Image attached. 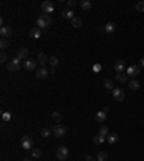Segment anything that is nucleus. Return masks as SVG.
I'll return each mask as SVG.
<instances>
[{"label": "nucleus", "instance_id": "nucleus-1", "mask_svg": "<svg viewBox=\"0 0 144 161\" xmlns=\"http://www.w3.org/2000/svg\"><path fill=\"white\" fill-rule=\"evenodd\" d=\"M36 25H37V27L42 30V29H48L51 25H52V19L49 15H40L37 20H36Z\"/></svg>", "mask_w": 144, "mask_h": 161}, {"label": "nucleus", "instance_id": "nucleus-2", "mask_svg": "<svg viewBox=\"0 0 144 161\" xmlns=\"http://www.w3.org/2000/svg\"><path fill=\"white\" fill-rule=\"evenodd\" d=\"M68 155H69V151H68L66 147L61 145V147L56 150V158H58L59 161H65L66 158H68Z\"/></svg>", "mask_w": 144, "mask_h": 161}, {"label": "nucleus", "instance_id": "nucleus-3", "mask_svg": "<svg viewBox=\"0 0 144 161\" xmlns=\"http://www.w3.org/2000/svg\"><path fill=\"white\" fill-rule=\"evenodd\" d=\"M51 129H52V134H54L56 138H61V137H64V135L66 134V128H65V127H62L61 124L54 125Z\"/></svg>", "mask_w": 144, "mask_h": 161}, {"label": "nucleus", "instance_id": "nucleus-4", "mask_svg": "<svg viewBox=\"0 0 144 161\" xmlns=\"http://www.w3.org/2000/svg\"><path fill=\"white\" fill-rule=\"evenodd\" d=\"M7 69L10 72L19 71V69H20V58H13V59H10L9 63H7Z\"/></svg>", "mask_w": 144, "mask_h": 161}, {"label": "nucleus", "instance_id": "nucleus-5", "mask_svg": "<svg viewBox=\"0 0 144 161\" xmlns=\"http://www.w3.org/2000/svg\"><path fill=\"white\" fill-rule=\"evenodd\" d=\"M54 10H55L54 3L51 0H46V1L42 3V12H43V15H51Z\"/></svg>", "mask_w": 144, "mask_h": 161}, {"label": "nucleus", "instance_id": "nucleus-6", "mask_svg": "<svg viewBox=\"0 0 144 161\" xmlns=\"http://www.w3.org/2000/svg\"><path fill=\"white\" fill-rule=\"evenodd\" d=\"M112 96H114V99H115V101L121 102V101H124L126 94H124V91L121 89V88H114V89H112Z\"/></svg>", "mask_w": 144, "mask_h": 161}, {"label": "nucleus", "instance_id": "nucleus-7", "mask_svg": "<svg viewBox=\"0 0 144 161\" xmlns=\"http://www.w3.org/2000/svg\"><path fill=\"white\" fill-rule=\"evenodd\" d=\"M20 145H22V148L26 150V151L32 150V138H30L29 135H25V137L22 138V141H20Z\"/></svg>", "mask_w": 144, "mask_h": 161}, {"label": "nucleus", "instance_id": "nucleus-8", "mask_svg": "<svg viewBox=\"0 0 144 161\" xmlns=\"http://www.w3.org/2000/svg\"><path fill=\"white\" fill-rule=\"evenodd\" d=\"M48 62H49V60H48V56L43 53V52L37 53V65H40V68H45Z\"/></svg>", "mask_w": 144, "mask_h": 161}, {"label": "nucleus", "instance_id": "nucleus-9", "mask_svg": "<svg viewBox=\"0 0 144 161\" xmlns=\"http://www.w3.org/2000/svg\"><path fill=\"white\" fill-rule=\"evenodd\" d=\"M25 69L26 71H35L36 66H37V60H33V59H28L26 62H25Z\"/></svg>", "mask_w": 144, "mask_h": 161}, {"label": "nucleus", "instance_id": "nucleus-10", "mask_svg": "<svg viewBox=\"0 0 144 161\" xmlns=\"http://www.w3.org/2000/svg\"><path fill=\"white\" fill-rule=\"evenodd\" d=\"M49 75V71L46 68H40V69H36V78L37 79H46Z\"/></svg>", "mask_w": 144, "mask_h": 161}, {"label": "nucleus", "instance_id": "nucleus-11", "mask_svg": "<svg viewBox=\"0 0 144 161\" xmlns=\"http://www.w3.org/2000/svg\"><path fill=\"white\" fill-rule=\"evenodd\" d=\"M0 35L6 39V37H10V36L13 35V30H12V27H9V26H1V29H0Z\"/></svg>", "mask_w": 144, "mask_h": 161}, {"label": "nucleus", "instance_id": "nucleus-12", "mask_svg": "<svg viewBox=\"0 0 144 161\" xmlns=\"http://www.w3.org/2000/svg\"><path fill=\"white\" fill-rule=\"evenodd\" d=\"M138 73H140V68H138L137 65H133V66H130V68L127 69V75H128V76H133V78H136Z\"/></svg>", "mask_w": 144, "mask_h": 161}, {"label": "nucleus", "instance_id": "nucleus-13", "mask_svg": "<svg viewBox=\"0 0 144 161\" xmlns=\"http://www.w3.org/2000/svg\"><path fill=\"white\" fill-rule=\"evenodd\" d=\"M61 15H62V18H64V19H68V20L75 19V13H73V10H72V9H64Z\"/></svg>", "mask_w": 144, "mask_h": 161}, {"label": "nucleus", "instance_id": "nucleus-14", "mask_svg": "<svg viewBox=\"0 0 144 161\" xmlns=\"http://www.w3.org/2000/svg\"><path fill=\"white\" fill-rule=\"evenodd\" d=\"M114 69L117 73H123L124 69H126V63H124V60H118V62H115V65H114Z\"/></svg>", "mask_w": 144, "mask_h": 161}, {"label": "nucleus", "instance_id": "nucleus-15", "mask_svg": "<svg viewBox=\"0 0 144 161\" xmlns=\"http://www.w3.org/2000/svg\"><path fill=\"white\" fill-rule=\"evenodd\" d=\"M40 35H42V30H40L39 27H32L30 32H29V36H30L32 39H39Z\"/></svg>", "mask_w": 144, "mask_h": 161}, {"label": "nucleus", "instance_id": "nucleus-16", "mask_svg": "<svg viewBox=\"0 0 144 161\" xmlns=\"http://www.w3.org/2000/svg\"><path fill=\"white\" fill-rule=\"evenodd\" d=\"M115 81H118L120 84H127V82H130L127 73H117V75H115Z\"/></svg>", "mask_w": 144, "mask_h": 161}, {"label": "nucleus", "instance_id": "nucleus-17", "mask_svg": "<svg viewBox=\"0 0 144 161\" xmlns=\"http://www.w3.org/2000/svg\"><path fill=\"white\" fill-rule=\"evenodd\" d=\"M104 32H105V33H114V32H115V23L108 22L107 25L104 26Z\"/></svg>", "mask_w": 144, "mask_h": 161}, {"label": "nucleus", "instance_id": "nucleus-18", "mask_svg": "<svg viewBox=\"0 0 144 161\" xmlns=\"http://www.w3.org/2000/svg\"><path fill=\"white\" fill-rule=\"evenodd\" d=\"M95 120H97L98 122H104V121L107 120V112H104V111L97 112V114H95Z\"/></svg>", "mask_w": 144, "mask_h": 161}, {"label": "nucleus", "instance_id": "nucleus-19", "mask_svg": "<svg viewBox=\"0 0 144 161\" xmlns=\"http://www.w3.org/2000/svg\"><path fill=\"white\" fill-rule=\"evenodd\" d=\"M79 6H81L82 10H90L91 7H92V3H91L90 0H81L79 1Z\"/></svg>", "mask_w": 144, "mask_h": 161}, {"label": "nucleus", "instance_id": "nucleus-20", "mask_svg": "<svg viewBox=\"0 0 144 161\" xmlns=\"http://www.w3.org/2000/svg\"><path fill=\"white\" fill-rule=\"evenodd\" d=\"M128 86H130L131 91H138L140 89V82H138L137 79H133V81L128 82Z\"/></svg>", "mask_w": 144, "mask_h": 161}, {"label": "nucleus", "instance_id": "nucleus-21", "mask_svg": "<svg viewBox=\"0 0 144 161\" xmlns=\"http://www.w3.org/2000/svg\"><path fill=\"white\" fill-rule=\"evenodd\" d=\"M29 56V49L28 48H20L18 51V58L23 59V58H28Z\"/></svg>", "mask_w": 144, "mask_h": 161}, {"label": "nucleus", "instance_id": "nucleus-22", "mask_svg": "<svg viewBox=\"0 0 144 161\" xmlns=\"http://www.w3.org/2000/svg\"><path fill=\"white\" fill-rule=\"evenodd\" d=\"M92 141H94V144H97V145H100V144H102L104 141H105V137H102V135H100V134H97L94 138H92Z\"/></svg>", "mask_w": 144, "mask_h": 161}, {"label": "nucleus", "instance_id": "nucleus-23", "mask_svg": "<svg viewBox=\"0 0 144 161\" xmlns=\"http://www.w3.org/2000/svg\"><path fill=\"white\" fill-rule=\"evenodd\" d=\"M118 140H120V138H118V135H117V134H109V135L107 137V141H108L109 144L118 143Z\"/></svg>", "mask_w": 144, "mask_h": 161}, {"label": "nucleus", "instance_id": "nucleus-24", "mask_svg": "<svg viewBox=\"0 0 144 161\" xmlns=\"http://www.w3.org/2000/svg\"><path fill=\"white\" fill-rule=\"evenodd\" d=\"M49 65H51L52 69H56V66L59 65V59H58L56 56H52V58L49 59Z\"/></svg>", "mask_w": 144, "mask_h": 161}, {"label": "nucleus", "instance_id": "nucleus-25", "mask_svg": "<svg viewBox=\"0 0 144 161\" xmlns=\"http://www.w3.org/2000/svg\"><path fill=\"white\" fill-rule=\"evenodd\" d=\"M108 160V154L105 151H100L97 155V161H107Z\"/></svg>", "mask_w": 144, "mask_h": 161}, {"label": "nucleus", "instance_id": "nucleus-26", "mask_svg": "<svg viewBox=\"0 0 144 161\" xmlns=\"http://www.w3.org/2000/svg\"><path fill=\"white\" fill-rule=\"evenodd\" d=\"M7 48H9V40H7V39H4V37H3V39H1V40H0V49H1V51H3V52H4V51H6V49H7Z\"/></svg>", "mask_w": 144, "mask_h": 161}, {"label": "nucleus", "instance_id": "nucleus-27", "mask_svg": "<svg viewBox=\"0 0 144 161\" xmlns=\"http://www.w3.org/2000/svg\"><path fill=\"white\" fill-rule=\"evenodd\" d=\"M51 134H52V129H51V128H43V129L40 131V135H42L43 138H48Z\"/></svg>", "mask_w": 144, "mask_h": 161}, {"label": "nucleus", "instance_id": "nucleus-28", "mask_svg": "<svg viewBox=\"0 0 144 161\" xmlns=\"http://www.w3.org/2000/svg\"><path fill=\"white\" fill-rule=\"evenodd\" d=\"M104 86H105L108 91H111V92H112V89H114V84H112L111 79H105V81H104Z\"/></svg>", "mask_w": 144, "mask_h": 161}, {"label": "nucleus", "instance_id": "nucleus-29", "mask_svg": "<svg viewBox=\"0 0 144 161\" xmlns=\"http://www.w3.org/2000/svg\"><path fill=\"white\" fill-rule=\"evenodd\" d=\"M52 118H54V121L56 124H61V121H62V115H61L59 112H56V111L52 114Z\"/></svg>", "mask_w": 144, "mask_h": 161}, {"label": "nucleus", "instance_id": "nucleus-30", "mask_svg": "<svg viewBox=\"0 0 144 161\" xmlns=\"http://www.w3.org/2000/svg\"><path fill=\"white\" fill-rule=\"evenodd\" d=\"M30 151H32V157H33V158H40V155H42V151H40L39 148H32Z\"/></svg>", "mask_w": 144, "mask_h": 161}, {"label": "nucleus", "instance_id": "nucleus-31", "mask_svg": "<svg viewBox=\"0 0 144 161\" xmlns=\"http://www.w3.org/2000/svg\"><path fill=\"white\" fill-rule=\"evenodd\" d=\"M72 26H73V27H81V26H82V20L79 18L72 19Z\"/></svg>", "mask_w": 144, "mask_h": 161}, {"label": "nucleus", "instance_id": "nucleus-32", "mask_svg": "<svg viewBox=\"0 0 144 161\" xmlns=\"http://www.w3.org/2000/svg\"><path fill=\"white\" fill-rule=\"evenodd\" d=\"M98 134H100V135H102V137H108V135H109V131H108L107 127H101Z\"/></svg>", "mask_w": 144, "mask_h": 161}, {"label": "nucleus", "instance_id": "nucleus-33", "mask_svg": "<svg viewBox=\"0 0 144 161\" xmlns=\"http://www.w3.org/2000/svg\"><path fill=\"white\" fill-rule=\"evenodd\" d=\"M10 118H12V114H10V112H3V114H1V120H3L4 122L10 121Z\"/></svg>", "mask_w": 144, "mask_h": 161}, {"label": "nucleus", "instance_id": "nucleus-34", "mask_svg": "<svg viewBox=\"0 0 144 161\" xmlns=\"http://www.w3.org/2000/svg\"><path fill=\"white\" fill-rule=\"evenodd\" d=\"M136 10L137 12H144V1H138L136 4Z\"/></svg>", "mask_w": 144, "mask_h": 161}, {"label": "nucleus", "instance_id": "nucleus-35", "mask_svg": "<svg viewBox=\"0 0 144 161\" xmlns=\"http://www.w3.org/2000/svg\"><path fill=\"white\" fill-rule=\"evenodd\" d=\"M7 55H6V52H1V55H0V62L1 63H4V62H7Z\"/></svg>", "mask_w": 144, "mask_h": 161}, {"label": "nucleus", "instance_id": "nucleus-36", "mask_svg": "<svg viewBox=\"0 0 144 161\" xmlns=\"http://www.w3.org/2000/svg\"><path fill=\"white\" fill-rule=\"evenodd\" d=\"M102 69V66H101V63H95L94 66H92V71L94 72H100Z\"/></svg>", "mask_w": 144, "mask_h": 161}, {"label": "nucleus", "instance_id": "nucleus-37", "mask_svg": "<svg viewBox=\"0 0 144 161\" xmlns=\"http://www.w3.org/2000/svg\"><path fill=\"white\" fill-rule=\"evenodd\" d=\"M66 4H68L69 7H73V6H76L78 3H76L75 0H66Z\"/></svg>", "mask_w": 144, "mask_h": 161}, {"label": "nucleus", "instance_id": "nucleus-38", "mask_svg": "<svg viewBox=\"0 0 144 161\" xmlns=\"http://www.w3.org/2000/svg\"><path fill=\"white\" fill-rule=\"evenodd\" d=\"M85 160H87V161H97L94 157H92V155H87V157H85Z\"/></svg>", "mask_w": 144, "mask_h": 161}, {"label": "nucleus", "instance_id": "nucleus-39", "mask_svg": "<svg viewBox=\"0 0 144 161\" xmlns=\"http://www.w3.org/2000/svg\"><path fill=\"white\" fill-rule=\"evenodd\" d=\"M140 65H141V66H144V59H141V60H140Z\"/></svg>", "mask_w": 144, "mask_h": 161}, {"label": "nucleus", "instance_id": "nucleus-40", "mask_svg": "<svg viewBox=\"0 0 144 161\" xmlns=\"http://www.w3.org/2000/svg\"><path fill=\"white\" fill-rule=\"evenodd\" d=\"M23 161H32V160H30V158H25Z\"/></svg>", "mask_w": 144, "mask_h": 161}]
</instances>
